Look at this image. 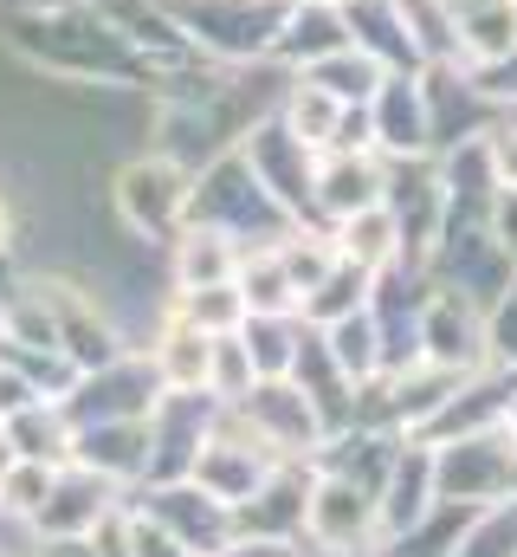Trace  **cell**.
<instances>
[{
  "instance_id": "obj_30",
  "label": "cell",
  "mask_w": 517,
  "mask_h": 557,
  "mask_svg": "<svg viewBox=\"0 0 517 557\" xmlns=\"http://www.w3.org/2000/svg\"><path fill=\"white\" fill-rule=\"evenodd\" d=\"M350 557H369V552H350Z\"/></svg>"
},
{
  "instance_id": "obj_16",
  "label": "cell",
  "mask_w": 517,
  "mask_h": 557,
  "mask_svg": "<svg viewBox=\"0 0 517 557\" xmlns=\"http://www.w3.org/2000/svg\"><path fill=\"white\" fill-rule=\"evenodd\" d=\"M337 253L343 260H356L363 273H382L401 260V227H394V214H388L382 201L376 208H363V214H350V221H337Z\"/></svg>"
},
{
  "instance_id": "obj_25",
  "label": "cell",
  "mask_w": 517,
  "mask_h": 557,
  "mask_svg": "<svg viewBox=\"0 0 517 557\" xmlns=\"http://www.w3.org/2000/svg\"><path fill=\"white\" fill-rule=\"evenodd\" d=\"M486 156H492V175H499V188H517V117H505V124L486 137Z\"/></svg>"
},
{
  "instance_id": "obj_14",
  "label": "cell",
  "mask_w": 517,
  "mask_h": 557,
  "mask_svg": "<svg viewBox=\"0 0 517 557\" xmlns=\"http://www.w3.org/2000/svg\"><path fill=\"white\" fill-rule=\"evenodd\" d=\"M278 33H285L278 46H285L291 59H304V65H317V59H330V52L356 46L343 0H298V7L285 13V26H278Z\"/></svg>"
},
{
  "instance_id": "obj_28",
  "label": "cell",
  "mask_w": 517,
  "mask_h": 557,
  "mask_svg": "<svg viewBox=\"0 0 517 557\" xmlns=\"http://www.w3.org/2000/svg\"><path fill=\"white\" fill-rule=\"evenodd\" d=\"M39 557H104V552H98V532H91V539H46Z\"/></svg>"
},
{
  "instance_id": "obj_24",
  "label": "cell",
  "mask_w": 517,
  "mask_h": 557,
  "mask_svg": "<svg viewBox=\"0 0 517 557\" xmlns=\"http://www.w3.org/2000/svg\"><path fill=\"white\" fill-rule=\"evenodd\" d=\"M124 552L129 557H194L175 532H162L149 512H136V519H124Z\"/></svg>"
},
{
  "instance_id": "obj_20",
  "label": "cell",
  "mask_w": 517,
  "mask_h": 557,
  "mask_svg": "<svg viewBox=\"0 0 517 557\" xmlns=\"http://www.w3.org/2000/svg\"><path fill=\"white\" fill-rule=\"evenodd\" d=\"M0 434L13 441V454H20V460H59V454H72V428H65L59 416H46L39 403L13 409Z\"/></svg>"
},
{
  "instance_id": "obj_17",
  "label": "cell",
  "mask_w": 517,
  "mask_h": 557,
  "mask_svg": "<svg viewBox=\"0 0 517 557\" xmlns=\"http://www.w3.org/2000/svg\"><path fill=\"white\" fill-rule=\"evenodd\" d=\"M207 357H214V337L194 331L188 318H175L155 344V376L162 389H207Z\"/></svg>"
},
{
  "instance_id": "obj_7",
  "label": "cell",
  "mask_w": 517,
  "mask_h": 557,
  "mask_svg": "<svg viewBox=\"0 0 517 557\" xmlns=\"http://www.w3.org/2000/svg\"><path fill=\"white\" fill-rule=\"evenodd\" d=\"M247 169H253L258 188H265L285 214H304V208H311V188H317V156H311V143L298 137L291 124L258 131L253 149H247Z\"/></svg>"
},
{
  "instance_id": "obj_13",
  "label": "cell",
  "mask_w": 517,
  "mask_h": 557,
  "mask_svg": "<svg viewBox=\"0 0 517 557\" xmlns=\"http://www.w3.org/2000/svg\"><path fill=\"white\" fill-rule=\"evenodd\" d=\"M124 214L129 227H142V234H168L175 221H181V208H188V188H181V175L168 169V162H136L124 175Z\"/></svg>"
},
{
  "instance_id": "obj_15",
  "label": "cell",
  "mask_w": 517,
  "mask_h": 557,
  "mask_svg": "<svg viewBox=\"0 0 517 557\" xmlns=\"http://www.w3.org/2000/svg\"><path fill=\"white\" fill-rule=\"evenodd\" d=\"M369 285H376V273H363L356 260H343V253H337V267L317 278V285H311L304 298H298V318L324 331V324H337V318L363 311V305H369Z\"/></svg>"
},
{
  "instance_id": "obj_4",
  "label": "cell",
  "mask_w": 517,
  "mask_h": 557,
  "mask_svg": "<svg viewBox=\"0 0 517 557\" xmlns=\"http://www.w3.org/2000/svg\"><path fill=\"white\" fill-rule=\"evenodd\" d=\"M304 539H311L317 552H330V557L369 552V545L382 539V525H376V493H363V486H350V480H337V473H317V467H311Z\"/></svg>"
},
{
  "instance_id": "obj_2",
  "label": "cell",
  "mask_w": 517,
  "mask_h": 557,
  "mask_svg": "<svg viewBox=\"0 0 517 557\" xmlns=\"http://www.w3.org/2000/svg\"><path fill=\"white\" fill-rule=\"evenodd\" d=\"M278 467V454L258 441L253 428H247V416L234 409L227 421H214L207 428V441H201V454H194V486L201 493H214L220 506H247L258 486H265V473Z\"/></svg>"
},
{
  "instance_id": "obj_6",
  "label": "cell",
  "mask_w": 517,
  "mask_h": 557,
  "mask_svg": "<svg viewBox=\"0 0 517 557\" xmlns=\"http://www.w3.org/2000/svg\"><path fill=\"white\" fill-rule=\"evenodd\" d=\"M142 512H149L162 532H175L194 557H214V552H227V545L240 539V532H234V506H220V499L201 493L194 480H168V486H155V493L142 499Z\"/></svg>"
},
{
  "instance_id": "obj_9",
  "label": "cell",
  "mask_w": 517,
  "mask_h": 557,
  "mask_svg": "<svg viewBox=\"0 0 517 557\" xmlns=\"http://www.w3.org/2000/svg\"><path fill=\"white\" fill-rule=\"evenodd\" d=\"M369 124H376V149L382 156H427L433 149L420 72H388L376 85V98H369Z\"/></svg>"
},
{
  "instance_id": "obj_21",
  "label": "cell",
  "mask_w": 517,
  "mask_h": 557,
  "mask_svg": "<svg viewBox=\"0 0 517 557\" xmlns=\"http://www.w3.org/2000/svg\"><path fill=\"white\" fill-rule=\"evenodd\" d=\"M453 557H517V499L512 506H486L466 519Z\"/></svg>"
},
{
  "instance_id": "obj_29",
  "label": "cell",
  "mask_w": 517,
  "mask_h": 557,
  "mask_svg": "<svg viewBox=\"0 0 517 557\" xmlns=\"http://www.w3.org/2000/svg\"><path fill=\"white\" fill-rule=\"evenodd\" d=\"M13 460H20V454H13V441H7V434H0V473H7V467H13Z\"/></svg>"
},
{
  "instance_id": "obj_22",
  "label": "cell",
  "mask_w": 517,
  "mask_h": 557,
  "mask_svg": "<svg viewBox=\"0 0 517 557\" xmlns=\"http://www.w3.org/2000/svg\"><path fill=\"white\" fill-rule=\"evenodd\" d=\"M337 117H343V104H337L324 85H298V91H291V131L311 143V149H330Z\"/></svg>"
},
{
  "instance_id": "obj_5",
  "label": "cell",
  "mask_w": 517,
  "mask_h": 557,
  "mask_svg": "<svg viewBox=\"0 0 517 557\" xmlns=\"http://www.w3.org/2000/svg\"><path fill=\"white\" fill-rule=\"evenodd\" d=\"M420 363H440V370H486L492 350H486V311L453 298V292H427L420 305Z\"/></svg>"
},
{
  "instance_id": "obj_11",
  "label": "cell",
  "mask_w": 517,
  "mask_h": 557,
  "mask_svg": "<svg viewBox=\"0 0 517 557\" xmlns=\"http://www.w3.org/2000/svg\"><path fill=\"white\" fill-rule=\"evenodd\" d=\"M433 506H440L433 499V454H427V441H401V454H394V467H388V480H382V499H376L382 539L420 525Z\"/></svg>"
},
{
  "instance_id": "obj_23",
  "label": "cell",
  "mask_w": 517,
  "mask_h": 557,
  "mask_svg": "<svg viewBox=\"0 0 517 557\" xmlns=\"http://www.w3.org/2000/svg\"><path fill=\"white\" fill-rule=\"evenodd\" d=\"M46 493H52V467H46V460H13V467L0 473V506H7L13 519H39Z\"/></svg>"
},
{
  "instance_id": "obj_27",
  "label": "cell",
  "mask_w": 517,
  "mask_h": 557,
  "mask_svg": "<svg viewBox=\"0 0 517 557\" xmlns=\"http://www.w3.org/2000/svg\"><path fill=\"white\" fill-rule=\"evenodd\" d=\"M214 557H298V539H234Z\"/></svg>"
},
{
  "instance_id": "obj_3",
  "label": "cell",
  "mask_w": 517,
  "mask_h": 557,
  "mask_svg": "<svg viewBox=\"0 0 517 557\" xmlns=\"http://www.w3.org/2000/svg\"><path fill=\"white\" fill-rule=\"evenodd\" d=\"M234 409L247 416V428H253L278 460H311L324 447V416L311 409V396L291 376H258Z\"/></svg>"
},
{
  "instance_id": "obj_18",
  "label": "cell",
  "mask_w": 517,
  "mask_h": 557,
  "mask_svg": "<svg viewBox=\"0 0 517 557\" xmlns=\"http://www.w3.org/2000/svg\"><path fill=\"white\" fill-rule=\"evenodd\" d=\"M382 78H388V65L382 59H369L363 46H343V52H330V59L311 65V85H324L337 104H369Z\"/></svg>"
},
{
  "instance_id": "obj_8",
  "label": "cell",
  "mask_w": 517,
  "mask_h": 557,
  "mask_svg": "<svg viewBox=\"0 0 517 557\" xmlns=\"http://www.w3.org/2000/svg\"><path fill=\"white\" fill-rule=\"evenodd\" d=\"M304 499H311V467L278 460L253 499L234 506V532L240 539H304Z\"/></svg>"
},
{
  "instance_id": "obj_1",
  "label": "cell",
  "mask_w": 517,
  "mask_h": 557,
  "mask_svg": "<svg viewBox=\"0 0 517 557\" xmlns=\"http://www.w3.org/2000/svg\"><path fill=\"white\" fill-rule=\"evenodd\" d=\"M433 499L446 506H512L517 499V434L512 428H479L459 441H433Z\"/></svg>"
},
{
  "instance_id": "obj_12",
  "label": "cell",
  "mask_w": 517,
  "mask_h": 557,
  "mask_svg": "<svg viewBox=\"0 0 517 557\" xmlns=\"http://www.w3.org/2000/svg\"><path fill=\"white\" fill-rule=\"evenodd\" d=\"M388 188V162L376 149H343L317 169V188H311V208H324L330 221H350L363 208H376Z\"/></svg>"
},
{
  "instance_id": "obj_26",
  "label": "cell",
  "mask_w": 517,
  "mask_h": 557,
  "mask_svg": "<svg viewBox=\"0 0 517 557\" xmlns=\"http://www.w3.org/2000/svg\"><path fill=\"white\" fill-rule=\"evenodd\" d=\"M486 227H492V240L517 260V188H499V195H492V221H486Z\"/></svg>"
},
{
  "instance_id": "obj_10",
  "label": "cell",
  "mask_w": 517,
  "mask_h": 557,
  "mask_svg": "<svg viewBox=\"0 0 517 557\" xmlns=\"http://www.w3.org/2000/svg\"><path fill=\"white\" fill-rule=\"evenodd\" d=\"M104 519H111V480L104 473H91V467L52 473V493L39 506L46 539H91V532H104Z\"/></svg>"
},
{
  "instance_id": "obj_19",
  "label": "cell",
  "mask_w": 517,
  "mask_h": 557,
  "mask_svg": "<svg viewBox=\"0 0 517 557\" xmlns=\"http://www.w3.org/2000/svg\"><path fill=\"white\" fill-rule=\"evenodd\" d=\"M234 273H240V253H234V240H227V234H188V240H181V260H175L181 292L227 285Z\"/></svg>"
}]
</instances>
